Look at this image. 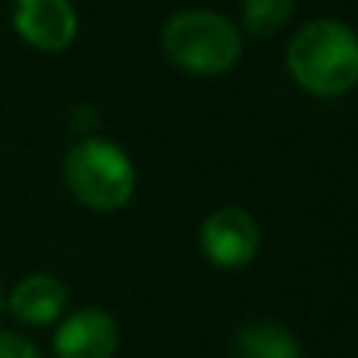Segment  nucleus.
I'll return each mask as SVG.
<instances>
[{"mask_svg": "<svg viewBox=\"0 0 358 358\" xmlns=\"http://www.w3.org/2000/svg\"><path fill=\"white\" fill-rule=\"evenodd\" d=\"M286 66L299 88L315 98H343L358 82V38L340 19L302 25L286 50Z\"/></svg>", "mask_w": 358, "mask_h": 358, "instance_id": "obj_1", "label": "nucleus"}, {"mask_svg": "<svg viewBox=\"0 0 358 358\" xmlns=\"http://www.w3.org/2000/svg\"><path fill=\"white\" fill-rule=\"evenodd\" d=\"M201 255L210 264L223 267V271H236L255 261L261 245V229L248 210L242 208H217L208 220L201 223V236H198Z\"/></svg>", "mask_w": 358, "mask_h": 358, "instance_id": "obj_4", "label": "nucleus"}, {"mask_svg": "<svg viewBox=\"0 0 358 358\" xmlns=\"http://www.w3.org/2000/svg\"><path fill=\"white\" fill-rule=\"evenodd\" d=\"M296 0H242V25L255 38H271L289 22Z\"/></svg>", "mask_w": 358, "mask_h": 358, "instance_id": "obj_9", "label": "nucleus"}, {"mask_svg": "<svg viewBox=\"0 0 358 358\" xmlns=\"http://www.w3.org/2000/svg\"><path fill=\"white\" fill-rule=\"evenodd\" d=\"M164 54L176 69L198 79L223 76L239 63L242 35L227 16L210 10H182L164 25Z\"/></svg>", "mask_w": 358, "mask_h": 358, "instance_id": "obj_2", "label": "nucleus"}, {"mask_svg": "<svg viewBox=\"0 0 358 358\" xmlns=\"http://www.w3.org/2000/svg\"><path fill=\"white\" fill-rule=\"evenodd\" d=\"M66 308V289L50 273H31L19 280L10 292V311L19 324L29 327H48Z\"/></svg>", "mask_w": 358, "mask_h": 358, "instance_id": "obj_7", "label": "nucleus"}, {"mask_svg": "<svg viewBox=\"0 0 358 358\" xmlns=\"http://www.w3.org/2000/svg\"><path fill=\"white\" fill-rule=\"evenodd\" d=\"M63 179L79 204L92 210H120L136 192V167L110 138H82L69 148Z\"/></svg>", "mask_w": 358, "mask_h": 358, "instance_id": "obj_3", "label": "nucleus"}, {"mask_svg": "<svg viewBox=\"0 0 358 358\" xmlns=\"http://www.w3.org/2000/svg\"><path fill=\"white\" fill-rule=\"evenodd\" d=\"M13 25L29 48L60 54L79 35V16L69 0H16Z\"/></svg>", "mask_w": 358, "mask_h": 358, "instance_id": "obj_5", "label": "nucleus"}, {"mask_svg": "<svg viewBox=\"0 0 358 358\" xmlns=\"http://www.w3.org/2000/svg\"><path fill=\"white\" fill-rule=\"evenodd\" d=\"M233 358H302V346L273 321H252L236 334Z\"/></svg>", "mask_w": 358, "mask_h": 358, "instance_id": "obj_8", "label": "nucleus"}, {"mask_svg": "<svg viewBox=\"0 0 358 358\" xmlns=\"http://www.w3.org/2000/svg\"><path fill=\"white\" fill-rule=\"evenodd\" d=\"M0 311H3V292H0Z\"/></svg>", "mask_w": 358, "mask_h": 358, "instance_id": "obj_11", "label": "nucleus"}, {"mask_svg": "<svg viewBox=\"0 0 358 358\" xmlns=\"http://www.w3.org/2000/svg\"><path fill=\"white\" fill-rule=\"evenodd\" d=\"M0 358H41L31 340L19 334H0Z\"/></svg>", "mask_w": 358, "mask_h": 358, "instance_id": "obj_10", "label": "nucleus"}, {"mask_svg": "<svg viewBox=\"0 0 358 358\" xmlns=\"http://www.w3.org/2000/svg\"><path fill=\"white\" fill-rule=\"evenodd\" d=\"M117 346H120V327L101 308L76 311L54 334L57 358H113Z\"/></svg>", "mask_w": 358, "mask_h": 358, "instance_id": "obj_6", "label": "nucleus"}]
</instances>
